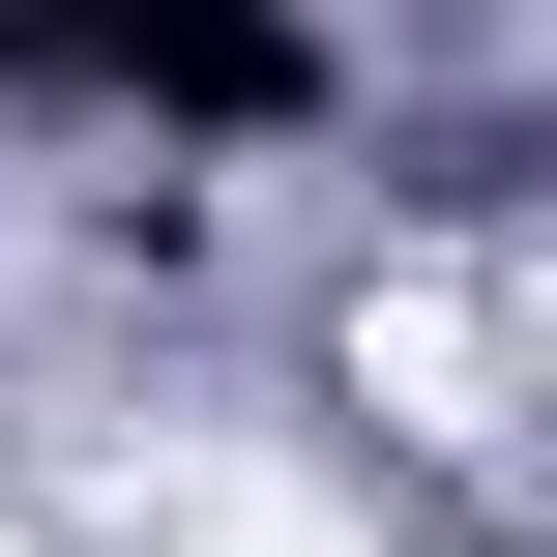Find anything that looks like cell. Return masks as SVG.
I'll list each match as a JSON object with an SVG mask.
<instances>
[{
	"instance_id": "6da1fadb",
	"label": "cell",
	"mask_w": 557,
	"mask_h": 557,
	"mask_svg": "<svg viewBox=\"0 0 557 557\" xmlns=\"http://www.w3.org/2000/svg\"><path fill=\"white\" fill-rule=\"evenodd\" d=\"M117 88H147L176 147H294V117H323V29H294V0H117Z\"/></svg>"
},
{
	"instance_id": "7a4b0ae2",
	"label": "cell",
	"mask_w": 557,
	"mask_h": 557,
	"mask_svg": "<svg viewBox=\"0 0 557 557\" xmlns=\"http://www.w3.org/2000/svg\"><path fill=\"white\" fill-rule=\"evenodd\" d=\"M0 88H117V0H0Z\"/></svg>"
}]
</instances>
